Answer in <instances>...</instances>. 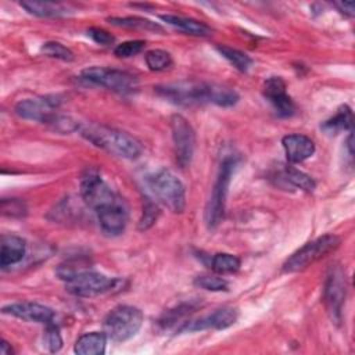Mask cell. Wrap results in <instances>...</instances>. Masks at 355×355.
<instances>
[{"mask_svg": "<svg viewBox=\"0 0 355 355\" xmlns=\"http://www.w3.org/2000/svg\"><path fill=\"white\" fill-rule=\"evenodd\" d=\"M80 135L96 147L125 159H136L141 154L140 141L115 128L90 123L80 129Z\"/></svg>", "mask_w": 355, "mask_h": 355, "instance_id": "cell-1", "label": "cell"}, {"mask_svg": "<svg viewBox=\"0 0 355 355\" xmlns=\"http://www.w3.org/2000/svg\"><path fill=\"white\" fill-rule=\"evenodd\" d=\"M147 186L153 196L175 214L186 207V191L183 183L168 169H159L147 176Z\"/></svg>", "mask_w": 355, "mask_h": 355, "instance_id": "cell-2", "label": "cell"}, {"mask_svg": "<svg viewBox=\"0 0 355 355\" xmlns=\"http://www.w3.org/2000/svg\"><path fill=\"white\" fill-rule=\"evenodd\" d=\"M143 323V312L132 305L115 306L104 319L103 329L108 340L122 343L137 334Z\"/></svg>", "mask_w": 355, "mask_h": 355, "instance_id": "cell-3", "label": "cell"}, {"mask_svg": "<svg viewBox=\"0 0 355 355\" xmlns=\"http://www.w3.org/2000/svg\"><path fill=\"white\" fill-rule=\"evenodd\" d=\"M236 165L237 159L234 157H226L220 164L218 178L205 207V222L208 229H215L223 219L229 184Z\"/></svg>", "mask_w": 355, "mask_h": 355, "instance_id": "cell-4", "label": "cell"}, {"mask_svg": "<svg viewBox=\"0 0 355 355\" xmlns=\"http://www.w3.org/2000/svg\"><path fill=\"white\" fill-rule=\"evenodd\" d=\"M340 243L341 240L336 234H324L306 243L294 254H291V257L283 263V272L293 273L306 269L316 261L324 258L327 254L337 250Z\"/></svg>", "mask_w": 355, "mask_h": 355, "instance_id": "cell-5", "label": "cell"}, {"mask_svg": "<svg viewBox=\"0 0 355 355\" xmlns=\"http://www.w3.org/2000/svg\"><path fill=\"white\" fill-rule=\"evenodd\" d=\"M155 92L166 101L176 105H194L208 103V83L204 82H175L155 87Z\"/></svg>", "mask_w": 355, "mask_h": 355, "instance_id": "cell-6", "label": "cell"}, {"mask_svg": "<svg viewBox=\"0 0 355 355\" xmlns=\"http://www.w3.org/2000/svg\"><path fill=\"white\" fill-rule=\"evenodd\" d=\"M80 196L86 205L94 211H98L100 208L119 200V197L112 191L108 183L94 168H87L80 176Z\"/></svg>", "mask_w": 355, "mask_h": 355, "instance_id": "cell-7", "label": "cell"}, {"mask_svg": "<svg viewBox=\"0 0 355 355\" xmlns=\"http://www.w3.org/2000/svg\"><path fill=\"white\" fill-rule=\"evenodd\" d=\"M80 78L87 83L103 86L121 94L132 93L137 86V80L133 75L125 71L105 68V67L86 68L82 71Z\"/></svg>", "mask_w": 355, "mask_h": 355, "instance_id": "cell-8", "label": "cell"}, {"mask_svg": "<svg viewBox=\"0 0 355 355\" xmlns=\"http://www.w3.org/2000/svg\"><path fill=\"white\" fill-rule=\"evenodd\" d=\"M65 283L67 290L73 295L96 297L112 291L116 287L118 280L114 277H108L103 273L86 269Z\"/></svg>", "mask_w": 355, "mask_h": 355, "instance_id": "cell-9", "label": "cell"}, {"mask_svg": "<svg viewBox=\"0 0 355 355\" xmlns=\"http://www.w3.org/2000/svg\"><path fill=\"white\" fill-rule=\"evenodd\" d=\"M171 132L175 146L176 162L180 168H187L193 159L196 147V133L190 122L180 114L171 118Z\"/></svg>", "mask_w": 355, "mask_h": 355, "instance_id": "cell-10", "label": "cell"}, {"mask_svg": "<svg viewBox=\"0 0 355 355\" xmlns=\"http://www.w3.org/2000/svg\"><path fill=\"white\" fill-rule=\"evenodd\" d=\"M347 295V283L345 273L340 265H334L326 277L323 298L326 304V309L334 323L341 322L343 305Z\"/></svg>", "mask_w": 355, "mask_h": 355, "instance_id": "cell-11", "label": "cell"}, {"mask_svg": "<svg viewBox=\"0 0 355 355\" xmlns=\"http://www.w3.org/2000/svg\"><path fill=\"white\" fill-rule=\"evenodd\" d=\"M60 104H61V98L58 96L25 98L17 103L15 112L18 116L28 121L51 123L57 116L55 110L60 107Z\"/></svg>", "mask_w": 355, "mask_h": 355, "instance_id": "cell-12", "label": "cell"}, {"mask_svg": "<svg viewBox=\"0 0 355 355\" xmlns=\"http://www.w3.org/2000/svg\"><path fill=\"white\" fill-rule=\"evenodd\" d=\"M263 96L272 104L276 114L282 118L294 115L295 104L286 92V83L280 76L269 78L263 85Z\"/></svg>", "mask_w": 355, "mask_h": 355, "instance_id": "cell-13", "label": "cell"}, {"mask_svg": "<svg viewBox=\"0 0 355 355\" xmlns=\"http://www.w3.org/2000/svg\"><path fill=\"white\" fill-rule=\"evenodd\" d=\"M239 318V313L234 308L225 306L219 308L215 312H212L208 316H204L201 319L193 320V322H184V324L179 329V331H198L205 329H227L236 323Z\"/></svg>", "mask_w": 355, "mask_h": 355, "instance_id": "cell-14", "label": "cell"}, {"mask_svg": "<svg viewBox=\"0 0 355 355\" xmlns=\"http://www.w3.org/2000/svg\"><path fill=\"white\" fill-rule=\"evenodd\" d=\"M96 212L100 227L104 234L118 236L125 230L128 223V211L121 198L104 208H100Z\"/></svg>", "mask_w": 355, "mask_h": 355, "instance_id": "cell-15", "label": "cell"}, {"mask_svg": "<svg viewBox=\"0 0 355 355\" xmlns=\"http://www.w3.org/2000/svg\"><path fill=\"white\" fill-rule=\"evenodd\" d=\"M3 313L12 315L18 319L35 323H44L49 324L54 319V311L46 305L37 302H14L10 305L3 306Z\"/></svg>", "mask_w": 355, "mask_h": 355, "instance_id": "cell-16", "label": "cell"}, {"mask_svg": "<svg viewBox=\"0 0 355 355\" xmlns=\"http://www.w3.org/2000/svg\"><path fill=\"white\" fill-rule=\"evenodd\" d=\"M282 144L287 159L293 164L302 162L315 153V143L305 135H287L282 139Z\"/></svg>", "mask_w": 355, "mask_h": 355, "instance_id": "cell-17", "label": "cell"}, {"mask_svg": "<svg viewBox=\"0 0 355 355\" xmlns=\"http://www.w3.org/2000/svg\"><path fill=\"white\" fill-rule=\"evenodd\" d=\"M26 244L25 240L15 234H6L1 237V251H0V266L7 268L10 265L18 263L25 255Z\"/></svg>", "mask_w": 355, "mask_h": 355, "instance_id": "cell-18", "label": "cell"}, {"mask_svg": "<svg viewBox=\"0 0 355 355\" xmlns=\"http://www.w3.org/2000/svg\"><path fill=\"white\" fill-rule=\"evenodd\" d=\"M107 336L104 331H90L82 334L73 347L78 355H101L105 351Z\"/></svg>", "mask_w": 355, "mask_h": 355, "instance_id": "cell-19", "label": "cell"}, {"mask_svg": "<svg viewBox=\"0 0 355 355\" xmlns=\"http://www.w3.org/2000/svg\"><path fill=\"white\" fill-rule=\"evenodd\" d=\"M161 19L165 21L168 25H171L187 35H191V36H209L211 35L209 26H207L204 22L193 19V18L165 14V15H161Z\"/></svg>", "mask_w": 355, "mask_h": 355, "instance_id": "cell-20", "label": "cell"}, {"mask_svg": "<svg viewBox=\"0 0 355 355\" xmlns=\"http://www.w3.org/2000/svg\"><path fill=\"white\" fill-rule=\"evenodd\" d=\"M352 122H354V116H352L351 108L348 105H341L330 119L322 123L320 128L326 135L333 136V135H338L343 130H351Z\"/></svg>", "mask_w": 355, "mask_h": 355, "instance_id": "cell-21", "label": "cell"}, {"mask_svg": "<svg viewBox=\"0 0 355 355\" xmlns=\"http://www.w3.org/2000/svg\"><path fill=\"white\" fill-rule=\"evenodd\" d=\"M21 7L25 8L29 14H33L36 17H62L68 14V7L60 3H51V1H22Z\"/></svg>", "mask_w": 355, "mask_h": 355, "instance_id": "cell-22", "label": "cell"}, {"mask_svg": "<svg viewBox=\"0 0 355 355\" xmlns=\"http://www.w3.org/2000/svg\"><path fill=\"white\" fill-rule=\"evenodd\" d=\"M239 101V94L236 90L216 85V83H208V103L216 104L219 107H232Z\"/></svg>", "mask_w": 355, "mask_h": 355, "instance_id": "cell-23", "label": "cell"}, {"mask_svg": "<svg viewBox=\"0 0 355 355\" xmlns=\"http://www.w3.org/2000/svg\"><path fill=\"white\" fill-rule=\"evenodd\" d=\"M108 22L115 26L121 28H129V29H140V31H151V32H162L164 29L146 18L140 17H111L108 18Z\"/></svg>", "mask_w": 355, "mask_h": 355, "instance_id": "cell-24", "label": "cell"}, {"mask_svg": "<svg viewBox=\"0 0 355 355\" xmlns=\"http://www.w3.org/2000/svg\"><path fill=\"white\" fill-rule=\"evenodd\" d=\"M279 176H282V179L286 183H290L294 187H298L301 190L305 191H312L315 189V182L311 176H308L306 173L293 168V166H283Z\"/></svg>", "mask_w": 355, "mask_h": 355, "instance_id": "cell-25", "label": "cell"}, {"mask_svg": "<svg viewBox=\"0 0 355 355\" xmlns=\"http://www.w3.org/2000/svg\"><path fill=\"white\" fill-rule=\"evenodd\" d=\"M240 259L227 252H218L212 257L211 261V269L219 275H226V273H234L240 269Z\"/></svg>", "mask_w": 355, "mask_h": 355, "instance_id": "cell-26", "label": "cell"}, {"mask_svg": "<svg viewBox=\"0 0 355 355\" xmlns=\"http://www.w3.org/2000/svg\"><path fill=\"white\" fill-rule=\"evenodd\" d=\"M216 50L240 72H247L252 65V60L245 53L227 47V46H216Z\"/></svg>", "mask_w": 355, "mask_h": 355, "instance_id": "cell-27", "label": "cell"}, {"mask_svg": "<svg viewBox=\"0 0 355 355\" xmlns=\"http://www.w3.org/2000/svg\"><path fill=\"white\" fill-rule=\"evenodd\" d=\"M144 60H146L148 69H151V71H164L172 65L171 54L168 51L159 50V49L147 51L144 55Z\"/></svg>", "mask_w": 355, "mask_h": 355, "instance_id": "cell-28", "label": "cell"}, {"mask_svg": "<svg viewBox=\"0 0 355 355\" xmlns=\"http://www.w3.org/2000/svg\"><path fill=\"white\" fill-rule=\"evenodd\" d=\"M40 51L51 58H57V60H62V61H72L73 60V53L65 47L64 44L58 43V42H46Z\"/></svg>", "mask_w": 355, "mask_h": 355, "instance_id": "cell-29", "label": "cell"}, {"mask_svg": "<svg viewBox=\"0 0 355 355\" xmlns=\"http://www.w3.org/2000/svg\"><path fill=\"white\" fill-rule=\"evenodd\" d=\"M194 284L200 288L208 290V291H225L227 290L229 284L225 279L214 276V275H201L194 279Z\"/></svg>", "mask_w": 355, "mask_h": 355, "instance_id": "cell-30", "label": "cell"}, {"mask_svg": "<svg viewBox=\"0 0 355 355\" xmlns=\"http://www.w3.org/2000/svg\"><path fill=\"white\" fill-rule=\"evenodd\" d=\"M159 216V208L155 202H153L151 200H146L144 205H143V212H141V218L139 220V230H147L150 229L158 219Z\"/></svg>", "mask_w": 355, "mask_h": 355, "instance_id": "cell-31", "label": "cell"}, {"mask_svg": "<svg viewBox=\"0 0 355 355\" xmlns=\"http://www.w3.org/2000/svg\"><path fill=\"white\" fill-rule=\"evenodd\" d=\"M146 46V42L143 40H128L121 44H118L114 49V54L119 58H129L136 54H139Z\"/></svg>", "mask_w": 355, "mask_h": 355, "instance_id": "cell-32", "label": "cell"}, {"mask_svg": "<svg viewBox=\"0 0 355 355\" xmlns=\"http://www.w3.org/2000/svg\"><path fill=\"white\" fill-rule=\"evenodd\" d=\"M44 345L46 348L50 351V352H58L62 347V338H61V334L58 331V327L49 323L47 324V329H46V333H44Z\"/></svg>", "mask_w": 355, "mask_h": 355, "instance_id": "cell-33", "label": "cell"}, {"mask_svg": "<svg viewBox=\"0 0 355 355\" xmlns=\"http://www.w3.org/2000/svg\"><path fill=\"white\" fill-rule=\"evenodd\" d=\"M1 211L4 215L8 216H24L26 214V207L24 201L18 198H10V200H3L1 201Z\"/></svg>", "mask_w": 355, "mask_h": 355, "instance_id": "cell-34", "label": "cell"}, {"mask_svg": "<svg viewBox=\"0 0 355 355\" xmlns=\"http://www.w3.org/2000/svg\"><path fill=\"white\" fill-rule=\"evenodd\" d=\"M87 36L93 42H96L97 44H101V46H110V44L114 43V36L103 28H96V26L89 28L87 29Z\"/></svg>", "mask_w": 355, "mask_h": 355, "instance_id": "cell-35", "label": "cell"}, {"mask_svg": "<svg viewBox=\"0 0 355 355\" xmlns=\"http://www.w3.org/2000/svg\"><path fill=\"white\" fill-rule=\"evenodd\" d=\"M341 14L347 15V17H352L354 15V3L352 1H338L333 4Z\"/></svg>", "mask_w": 355, "mask_h": 355, "instance_id": "cell-36", "label": "cell"}, {"mask_svg": "<svg viewBox=\"0 0 355 355\" xmlns=\"http://www.w3.org/2000/svg\"><path fill=\"white\" fill-rule=\"evenodd\" d=\"M12 352H14V349L8 345V343H7L6 340H3L1 344H0V354H1V355H10V354H12Z\"/></svg>", "mask_w": 355, "mask_h": 355, "instance_id": "cell-37", "label": "cell"}]
</instances>
